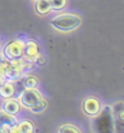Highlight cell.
<instances>
[{
    "label": "cell",
    "instance_id": "6da1fadb",
    "mask_svg": "<svg viewBox=\"0 0 124 133\" xmlns=\"http://www.w3.org/2000/svg\"><path fill=\"white\" fill-rule=\"evenodd\" d=\"M82 16L74 12H60L52 16L50 25L56 31L69 33L77 30L82 24Z\"/></svg>",
    "mask_w": 124,
    "mask_h": 133
},
{
    "label": "cell",
    "instance_id": "7a4b0ae2",
    "mask_svg": "<svg viewBox=\"0 0 124 133\" xmlns=\"http://www.w3.org/2000/svg\"><path fill=\"white\" fill-rule=\"evenodd\" d=\"M95 130L97 133H114V121L110 108L106 107L95 120Z\"/></svg>",
    "mask_w": 124,
    "mask_h": 133
},
{
    "label": "cell",
    "instance_id": "3957f363",
    "mask_svg": "<svg viewBox=\"0 0 124 133\" xmlns=\"http://www.w3.org/2000/svg\"><path fill=\"white\" fill-rule=\"evenodd\" d=\"M24 55V41L12 39L8 42L2 49V56L5 60H19Z\"/></svg>",
    "mask_w": 124,
    "mask_h": 133
},
{
    "label": "cell",
    "instance_id": "277c9868",
    "mask_svg": "<svg viewBox=\"0 0 124 133\" xmlns=\"http://www.w3.org/2000/svg\"><path fill=\"white\" fill-rule=\"evenodd\" d=\"M43 99L42 93L36 88H25L20 95V102L24 107L32 109Z\"/></svg>",
    "mask_w": 124,
    "mask_h": 133
},
{
    "label": "cell",
    "instance_id": "5b68a950",
    "mask_svg": "<svg viewBox=\"0 0 124 133\" xmlns=\"http://www.w3.org/2000/svg\"><path fill=\"white\" fill-rule=\"evenodd\" d=\"M24 72V68L22 65L21 60H12V61H9L8 68L4 72L3 79H5L9 82H13V81H18L20 77L23 75Z\"/></svg>",
    "mask_w": 124,
    "mask_h": 133
},
{
    "label": "cell",
    "instance_id": "8992f818",
    "mask_svg": "<svg viewBox=\"0 0 124 133\" xmlns=\"http://www.w3.org/2000/svg\"><path fill=\"white\" fill-rule=\"evenodd\" d=\"M40 56V51H39V45L38 43L33 41V39H29L24 42V55L23 57L30 61L36 63V60L38 59V57Z\"/></svg>",
    "mask_w": 124,
    "mask_h": 133
},
{
    "label": "cell",
    "instance_id": "52a82bcc",
    "mask_svg": "<svg viewBox=\"0 0 124 133\" xmlns=\"http://www.w3.org/2000/svg\"><path fill=\"white\" fill-rule=\"evenodd\" d=\"M84 111L88 116H97L100 112V103L97 98L88 97L84 102Z\"/></svg>",
    "mask_w": 124,
    "mask_h": 133
},
{
    "label": "cell",
    "instance_id": "ba28073f",
    "mask_svg": "<svg viewBox=\"0 0 124 133\" xmlns=\"http://www.w3.org/2000/svg\"><path fill=\"white\" fill-rule=\"evenodd\" d=\"M35 11L38 15L46 16L51 12V4L50 0H35Z\"/></svg>",
    "mask_w": 124,
    "mask_h": 133
},
{
    "label": "cell",
    "instance_id": "9c48e42d",
    "mask_svg": "<svg viewBox=\"0 0 124 133\" xmlns=\"http://www.w3.org/2000/svg\"><path fill=\"white\" fill-rule=\"evenodd\" d=\"M16 124V119L14 116L7 114L3 110H0V129L9 130L11 127Z\"/></svg>",
    "mask_w": 124,
    "mask_h": 133
},
{
    "label": "cell",
    "instance_id": "30bf717a",
    "mask_svg": "<svg viewBox=\"0 0 124 133\" xmlns=\"http://www.w3.org/2000/svg\"><path fill=\"white\" fill-rule=\"evenodd\" d=\"M2 110L5 111L9 115H16L19 111H20V103L15 99H10L8 98L7 101L3 103V107H2Z\"/></svg>",
    "mask_w": 124,
    "mask_h": 133
},
{
    "label": "cell",
    "instance_id": "8fae6325",
    "mask_svg": "<svg viewBox=\"0 0 124 133\" xmlns=\"http://www.w3.org/2000/svg\"><path fill=\"white\" fill-rule=\"evenodd\" d=\"M14 86L11 82H3L1 86H0V96H1L2 98H11L13 95H14Z\"/></svg>",
    "mask_w": 124,
    "mask_h": 133
},
{
    "label": "cell",
    "instance_id": "7c38bea8",
    "mask_svg": "<svg viewBox=\"0 0 124 133\" xmlns=\"http://www.w3.org/2000/svg\"><path fill=\"white\" fill-rule=\"evenodd\" d=\"M16 125H18L20 133H34V130H35L34 124L30 120H22Z\"/></svg>",
    "mask_w": 124,
    "mask_h": 133
},
{
    "label": "cell",
    "instance_id": "4fadbf2b",
    "mask_svg": "<svg viewBox=\"0 0 124 133\" xmlns=\"http://www.w3.org/2000/svg\"><path fill=\"white\" fill-rule=\"evenodd\" d=\"M69 3V0H50L51 10L54 12H61Z\"/></svg>",
    "mask_w": 124,
    "mask_h": 133
},
{
    "label": "cell",
    "instance_id": "5bb4252c",
    "mask_svg": "<svg viewBox=\"0 0 124 133\" xmlns=\"http://www.w3.org/2000/svg\"><path fill=\"white\" fill-rule=\"evenodd\" d=\"M38 83H39V80L35 75H26L24 81H23V84H24L25 88H36Z\"/></svg>",
    "mask_w": 124,
    "mask_h": 133
},
{
    "label": "cell",
    "instance_id": "9a60e30c",
    "mask_svg": "<svg viewBox=\"0 0 124 133\" xmlns=\"http://www.w3.org/2000/svg\"><path fill=\"white\" fill-rule=\"evenodd\" d=\"M59 133H81V131L72 124H64L60 127Z\"/></svg>",
    "mask_w": 124,
    "mask_h": 133
},
{
    "label": "cell",
    "instance_id": "2e32d148",
    "mask_svg": "<svg viewBox=\"0 0 124 133\" xmlns=\"http://www.w3.org/2000/svg\"><path fill=\"white\" fill-rule=\"evenodd\" d=\"M46 108H47V102H46V101H45V99L43 98L42 101L39 102V103L36 105L35 107H33L31 110H32V111H33L34 114H39V112H43V111H44V110L46 109Z\"/></svg>",
    "mask_w": 124,
    "mask_h": 133
},
{
    "label": "cell",
    "instance_id": "e0dca14e",
    "mask_svg": "<svg viewBox=\"0 0 124 133\" xmlns=\"http://www.w3.org/2000/svg\"><path fill=\"white\" fill-rule=\"evenodd\" d=\"M114 133H124V121L116 119L114 122Z\"/></svg>",
    "mask_w": 124,
    "mask_h": 133
},
{
    "label": "cell",
    "instance_id": "ac0fdd59",
    "mask_svg": "<svg viewBox=\"0 0 124 133\" xmlns=\"http://www.w3.org/2000/svg\"><path fill=\"white\" fill-rule=\"evenodd\" d=\"M8 133H20L18 125L15 124V125H13V127H11V128L9 129V131H8Z\"/></svg>",
    "mask_w": 124,
    "mask_h": 133
},
{
    "label": "cell",
    "instance_id": "d6986e66",
    "mask_svg": "<svg viewBox=\"0 0 124 133\" xmlns=\"http://www.w3.org/2000/svg\"><path fill=\"white\" fill-rule=\"evenodd\" d=\"M3 82H4V79H3V77H2L1 75H0V86H1V84H2Z\"/></svg>",
    "mask_w": 124,
    "mask_h": 133
},
{
    "label": "cell",
    "instance_id": "ffe728a7",
    "mask_svg": "<svg viewBox=\"0 0 124 133\" xmlns=\"http://www.w3.org/2000/svg\"><path fill=\"white\" fill-rule=\"evenodd\" d=\"M3 59V56H2V54H0V61Z\"/></svg>",
    "mask_w": 124,
    "mask_h": 133
},
{
    "label": "cell",
    "instance_id": "44dd1931",
    "mask_svg": "<svg viewBox=\"0 0 124 133\" xmlns=\"http://www.w3.org/2000/svg\"><path fill=\"white\" fill-rule=\"evenodd\" d=\"M33 1H35V0H33Z\"/></svg>",
    "mask_w": 124,
    "mask_h": 133
}]
</instances>
